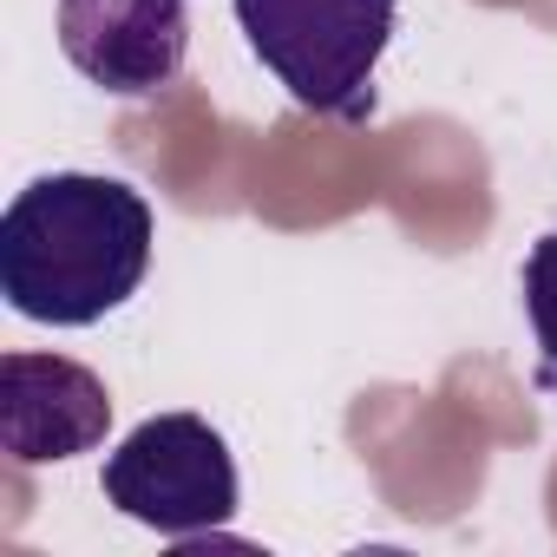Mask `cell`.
<instances>
[{"mask_svg": "<svg viewBox=\"0 0 557 557\" xmlns=\"http://www.w3.org/2000/svg\"><path fill=\"white\" fill-rule=\"evenodd\" d=\"M151 203L99 171L34 177L0 216V296L47 329H92L151 269Z\"/></svg>", "mask_w": 557, "mask_h": 557, "instance_id": "1", "label": "cell"}, {"mask_svg": "<svg viewBox=\"0 0 557 557\" xmlns=\"http://www.w3.org/2000/svg\"><path fill=\"white\" fill-rule=\"evenodd\" d=\"M249 53L315 119H374V73L400 0H230Z\"/></svg>", "mask_w": 557, "mask_h": 557, "instance_id": "2", "label": "cell"}, {"mask_svg": "<svg viewBox=\"0 0 557 557\" xmlns=\"http://www.w3.org/2000/svg\"><path fill=\"white\" fill-rule=\"evenodd\" d=\"M99 492L119 518L190 544V537H216L230 524L243 485H236L230 440L203 413H158L106 453Z\"/></svg>", "mask_w": 557, "mask_h": 557, "instance_id": "3", "label": "cell"}, {"mask_svg": "<svg viewBox=\"0 0 557 557\" xmlns=\"http://www.w3.org/2000/svg\"><path fill=\"white\" fill-rule=\"evenodd\" d=\"M53 27L66 66L112 99H158L190 53L184 0H60Z\"/></svg>", "mask_w": 557, "mask_h": 557, "instance_id": "4", "label": "cell"}, {"mask_svg": "<svg viewBox=\"0 0 557 557\" xmlns=\"http://www.w3.org/2000/svg\"><path fill=\"white\" fill-rule=\"evenodd\" d=\"M112 433V394L86 361L14 348L0 355V453L14 466H60L99 453Z\"/></svg>", "mask_w": 557, "mask_h": 557, "instance_id": "5", "label": "cell"}, {"mask_svg": "<svg viewBox=\"0 0 557 557\" xmlns=\"http://www.w3.org/2000/svg\"><path fill=\"white\" fill-rule=\"evenodd\" d=\"M524 315H531V335H537V381L557 387V230H544L524 256Z\"/></svg>", "mask_w": 557, "mask_h": 557, "instance_id": "6", "label": "cell"}]
</instances>
